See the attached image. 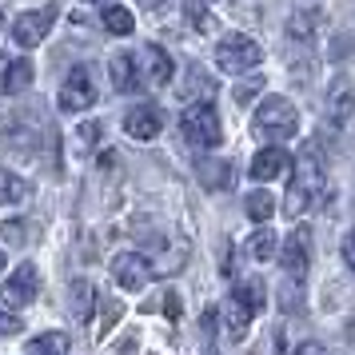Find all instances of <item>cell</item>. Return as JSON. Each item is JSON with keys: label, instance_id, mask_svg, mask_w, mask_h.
<instances>
[{"label": "cell", "instance_id": "26", "mask_svg": "<svg viewBox=\"0 0 355 355\" xmlns=\"http://www.w3.org/2000/svg\"><path fill=\"white\" fill-rule=\"evenodd\" d=\"M116 320H120V304H116V300H108V307L100 311V331H96V339H104V336H108Z\"/></svg>", "mask_w": 355, "mask_h": 355}, {"label": "cell", "instance_id": "34", "mask_svg": "<svg viewBox=\"0 0 355 355\" xmlns=\"http://www.w3.org/2000/svg\"><path fill=\"white\" fill-rule=\"evenodd\" d=\"M0 272H4V256H0Z\"/></svg>", "mask_w": 355, "mask_h": 355}, {"label": "cell", "instance_id": "31", "mask_svg": "<svg viewBox=\"0 0 355 355\" xmlns=\"http://www.w3.org/2000/svg\"><path fill=\"white\" fill-rule=\"evenodd\" d=\"M295 355H327V347H320V343H304V347H295Z\"/></svg>", "mask_w": 355, "mask_h": 355}, {"label": "cell", "instance_id": "32", "mask_svg": "<svg viewBox=\"0 0 355 355\" xmlns=\"http://www.w3.org/2000/svg\"><path fill=\"white\" fill-rule=\"evenodd\" d=\"M0 56H4V17H0Z\"/></svg>", "mask_w": 355, "mask_h": 355}, {"label": "cell", "instance_id": "2", "mask_svg": "<svg viewBox=\"0 0 355 355\" xmlns=\"http://www.w3.org/2000/svg\"><path fill=\"white\" fill-rule=\"evenodd\" d=\"M300 128V112H295V104L284 96H263L259 100L256 116H252V132L263 136V140H288L295 136Z\"/></svg>", "mask_w": 355, "mask_h": 355}, {"label": "cell", "instance_id": "9", "mask_svg": "<svg viewBox=\"0 0 355 355\" xmlns=\"http://www.w3.org/2000/svg\"><path fill=\"white\" fill-rule=\"evenodd\" d=\"M152 275H156V268H152V259L140 256V252H120V256L112 259V279L124 291L148 288V284H152Z\"/></svg>", "mask_w": 355, "mask_h": 355}, {"label": "cell", "instance_id": "25", "mask_svg": "<svg viewBox=\"0 0 355 355\" xmlns=\"http://www.w3.org/2000/svg\"><path fill=\"white\" fill-rule=\"evenodd\" d=\"M72 315L80 323H88V315H92V284L88 279H76L72 284Z\"/></svg>", "mask_w": 355, "mask_h": 355}, {"label": "cell", "instance_id": "17", "mask_svg": "<svg viewBox=\"0 0 355 355\" xmlns=\"http://www.w3.org/2000/svg\"><path fill=\"white\" fill-rule=\"evenodd\" d=\"M211 92H216V80H211L200 64H192V68H188V76H184V84H180V96L188 100V104H196L200 96L208 100Z\"/></svg>", "mask_w": 355, "mask_h": 355}, {"label": "cell", "instance_id": "20", "mask_svg": "<svg viewBox=\"0 0 355 355\" xmlns=\"http://www.w3.org/2000/svg\"><path fill=\"white\" fill-rule=\"evenodd\" d=\"M275 248H279V243H275V232L263 224L259 232H252V240H248V256L256 259V263H268V259L275 256Z\"/></svg>", "mask_w": 355, "mask_h": 355}, {"label": "cell", "instance_id": "15", "mask_svg": "<svg viewBox=\"0 0 355 355\" xmlns=\"http://www.w3.org/2000/svg\"><path fill=\"white\" fill-rule=\"evenodd\" d=\"M172 56L160 49V44H148L144 49V72H148V84H168L172 80Z\"/></svg>", "mask_w": 355, "mask_h": 355}, {"label": "cell", "instance_id": "23", "mask_svg": "<svg viewBox=\"0 0 355 355\" xmlns=\"http://www.w3.org/2000/svg\"><path fill=\"white\" fill-rule=\"evenodd\" d=\"M200 180L208 184V188H232V164L224 160H211V164H200Z\"/></svg>", "mask_w": 355, "mask_h": 355}, {"label": "cell", "instance_id": "6", "mask_svg": "<svg viewBox=\"0 0 355 355\" xmlns=\"http://www.w3.org/2000/svg\"><path fill=\"white\" fill-rule=\"evenodd\" d=\"M36 291H40V275H36V268L33 263H20L17 272L0 284V307L20 311V307H28L36 300Z\"/></svg>", "mask_w": 355, "mask_h": 355}, {"label": "cell", "instance_id": "12", "mask_svg": "<svg viewBox=\"0 0 355 355\" xmlns=\"http://www.w3.org/2000/svg\"><path fill=\"white\" fill-rule=\"evenodd\" d=\"M288 168H291V156L284 152V148H263V152H256L248 176L256 180V184H272V180H279Z\"/></svg>", "mask_w": 355, "mask_h": 355}, {"label": "cell", "instance_id": "29", "mask_svg": "<svg viewBox=\"0 0 355 355\" xmlns=\"http://www.w3.org/2000/svg\"><path fill=\"white\" fill-rule=\"evenodd\" d=\"M76 136H80V148H92V144H96V136H100V124H84Z\"/></svg>", "mask_w": 355, "mask_h": 355}, {"label": "cell", "instance_id": "22", "mask_svg": "<svg viewBox=\"0 0 355 355\" xmlns=\"http://www.w3.org/2000/svg\"><path fill=\"white\" fill-rule=\"evenodd\" d=\"M28 355H68V336L64 331H49V336H36L28 347Z\"/></svg>", "mask_w": 355, "mask_h": 355}, {"label": "cell", "instance_id": "18", "mask_svg": "<svg viewBox=\"0 0 355 355\" xmlns=\"http://www.w3.org/2000/svg\"><path fill=\"white\" fill-rule=\"evenodd\" d=\"M112 84H116V92H136L140 88V68H136V60L128 52L112 56Z\"/></svg>", "mask_w": 355, "mask_h": 355}, {"label": "cell", "instance_id": "4", "mask_svg": "<svg viewBox=\"0 0 355 355\" xmlns=\"http://www.w3.org/2000/svg\"><path fill=\"white\" fill-rule=\"evenodd\" d=\"M259 307H263L259 284H243V288H236L232 295H227V304H224V331L232 339H240L243 331H248V323H252V315H256Z\"/></svg>", "mask_w": 355, "mask_h": 355}, {"label": "cell", "instance_id": "19", "mask_svg": "<svg viewBox=\"0 0 355 355\" xmlns=\"http://www.w3.org/2000/svg\"><path fill=\"white\" fill-rule=\"evenodd\" d=\"M100 20H104V28L112 36H128L132 28H136V17H132L124 4H104V8H100Z\"/></svg>", "mask_w": 355, "mask_h": 355}, {"label": "cell", "instance_id": "30", "mask_svg": "<svg viewBox=\"0 0 355 355\" xmlns=\"http://www.w3.org/2000/svg\"><path fill=\"white\" fill-rule=\"evenodd\" d=\"M164 311H168L172 320L180 315V300H176V291H168V300H164Z\"/></svg>", "mask_w": 355, "mask_h": 355}, {"label": "cell", "instance_id": "21", "mask_svg": "<svg viewBox=\"0 0 355 355\" xmlns=\"http://www.w3.org/2000/svg\"><path fill=\"white\" fill-rule=\"evenodd\" d=\"M20 200H28V184L17 172L0 168V204H20Z\"/></svg>", "mask_w": 355, "mask_h": 355}, {"label": "cell", "instance_id": "27", "mask_svg": "<svg viewBox=\"0 0 355 355\" xmlns=\"http://www.w3.org/2000/svg\"><path fill=\"white\" fill-rule=\"evenodd\" d=\"M20 327H24V323H20L8 307H0V336H17Z\"/></svg>", "mask_w": 355, "mask_h": 355}, {"label": "cell", "instance_id": "11", "mask_svg": "<svg viewBox=\"0 0 355 355\" xmlns=\"http://www.w3.org/2000/svg\"><path fill=\"white\" fill-rule=\"evenodd\" d=\"M355 116V84L352 80H336L331 92H327V108H323V120L327 128H347V120Z\"/></svg>", "mask_w": 355, "mask_h": 355}, {"label": "cell", "instance_id": "16", "mask_svg": "<svg viewBox=\"0 0 355 355\" xmlns=\"http://www.w3.org/2000/svg\"><path fill=\"white\" fill-rule=\"evenodd\" d=\"M33 72H36V68L28 64V60H12V64L0 72V92H4V96H17V92H24V88L33 84Z\"/></svg>", "mask_w": 355, "mask_h": 355}, {"label": "cell", "instance_id": "14", "mask_svg": "<svg viewBox=\"0 0 355 355\" xmlns=\"http://www.w3.org/2000/svg\"><path fill=\"white\" fill-rule=\"evenodd\" d=\"M320 28H323V12H315V8H304V12H295L288 20V36L300 40V44H315Z\"/></svg>", "mask_w": 355, "mask_h": 355}, {"label": "cell", "instance_id": "33", "mask_svg": "<svg viewBox=\"0 0 355 355\" xmlns=\"http://www.w3.org/2000/svg\"><path fill=\"white\" fill-rule=\"evenodd\" d=\"M136 4H144V8H152V4H160V0H136Z\"/></svg>", "mask_w": 355, "mask_h": 355}, {"label": "cell", "instance_id": "13", "mask_svg": "<svg viewBox=\"0 0 355 355\" xmlns=\"http://www.w3.org/2000/svg\"><path fill=\"white\" fill-rule=\"evenodd\" d=\"M160 128H164V120H160V112L152 108V104H136L128 116H124V132H128L132 140H156L160 136Z\"/></svg>", "mask_w": 355, "mask_h": 355}, {"label": "cell", "instance_id": "35", "mask_svg": "<svg viewBox=\"0 0 355 355\" xmlns=\"http://www.w3.org/2000/svg\"><path fill=\"white\" fill-rule=\"evenodd\" d=\"M204 4H211V0H204Z\"/></svg>", "mask_w": 355, "mask_h": 355}, {"label": "cell", "instance_id": "24", "mask_svg": "<svg viewBox=\"0 0 355 355\" xmlns=\"http://www.w3.org/2000/svg\"><path fill=\"white\" fill-rule=\"evenodd\" d=\"M243 208H248V216H252V220H259V224H268V220H272V211H275V196L268 192V188H263V192H252V196H248V204H243Z\"/></svg>", "mask_w": 355, "mask_h": 355}, {"label": "cell", "instance_id": "7", "mask_svg": "<svg viewBox=\"0 0 355 355\" xmlns=\"http://www.w3.org/2000/svg\"><path fill=\"white\" fill-rule=\"evenodd\" d=\"M52 24H56V4H44V8H33V12H20L12 20V40L20 49H36L40 40H49Z\"/></svg>", "mask_w": 355, "mask_h": 355}, {"label": "cell", "instance_id": "1", "mask_svg": "<svg viewBox=\"0 0 355 355\" xmlns=\"http://www.w3.org/2000/svg\"><path fill=\"white\" fill-rule=\"evenodd\" d=\"M323 188H327V180H323V168L315 160V148H307L304 156H300V164H295V180H291V188H288L284 211H288L291 220L307 216V211L315 208V200L323 196Z\"/></svg>", "mask_w": 355, "mask_h": 355}, {"label": "cell", "instance_id": "5", "mask_svg": "<svg viewBox=\"0 0 355 355\" xmlns=\"http://www.w3.org/2000/svg\"><path fill=\"white\" fill-rule=\"evenodd\" d=\"M263 60V49H259L252 36H243V33H236V36H227V40H220L216 44V64L224 68V72H252V68Z\"/></svg>", "mask_w": 355, "mask_h": 355}, {"label": "cell", "instance_id": "28", "mask_svg": "<svg viewBox=\"0 0 355 355\" xmlns=\"http://www.w3.org/2000/svg\"><path fill=\"white\" fill-rule=\"evenodd\" d=\"M339 252H343V263H347V268L355 272V232H347V236H343V243H339Z\"/></svg>", "mask_w": 355, "mask_h": 355}, {"label": "cell", "instance_id": "3", "mask_svg": "<svg viewBox=\"0 0 355 355\" xmlns=\"http://www.w3.org/2000/svg\"><path fill=\"white\" fill-rule=\"evenodd\" d=\"M180 132H184L188 144H196V148H216L220 140H224V132H220V116H216V108H211L208 100L188 104V112L180 116Z\"/></svg>", "mask_w": 355, "mask_h": 355}, {"label": "cell", "instance_id": "10", "mask_svg": "<svg viewBox=\"0 0 355 355\" xmlns=\"http://www.w3.org/2000/svg\"><path fill=\"white\" fill-rule=\"evenodd\" d=\"M275 252H279L284 275L300 284V279L307 275V259H311V240H307V227H295V232H291L288 240H284L279 248H275Z\"/></svg>", "mask_w": 355, "mask_h": 355}, {"label": "cell", "instance_id": "8", "mask_svg": "<svg viewBox=\"0 0 355 355\" xmlns=\"http://www.w3.org/2000/svg\"><path fill=\"white\" fill-rule=\"evenodd\" d=\"M60 112H84L88 104H96V84H92V72L88 68H72L60 84Z\"/></svg>", "mask_w": 355, "mask_h": 355}]
</instances>
